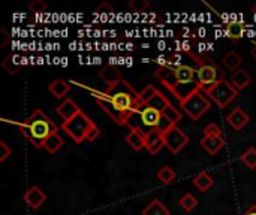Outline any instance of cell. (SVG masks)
Segmentation results:
<instances>
[{
	"label": "cell",
	"mask_w": 256,
	"mask_h": 215,
	"mask_svg": "<svg viewBox=\"0 0 256 215\" xmlns=\"http://www.w3.org/2000/svg\"><path fill=\"white\" fill-rule=\"evenodd\" d=\"M94 97L108 117L120 126H126L129 115L141 103L140 93L124 79L104 93H94Z\"/></svg>",
	"instance_id": "6da1fadb"
},
{
	"label": "cell",
	"mask_w": 256,
	"mask_h": 215,
	"mask_svg": "<svg viewBox=\"0 0 256 215\" xmlns=\"http://www.w3.org/2000/svg\"><path fill=\"white\" fill-rule=\"evenodd\" d=\"M154 76L177 97L180 103L186 97H189L194 91L201 88L196 79V69L186 64H177V66L160 64L156 69Z\"/></svg>",
	"instance_id": "7a4b0ae2"
},
{
	"label": "cell",
	"mask_w": 256,
	"mask_h": 215,
	"mask_svg": "<svg viewBox=\"0 0 256 215\" xmlns=\"http://www.w3.org/2000/svg\"><path fill=\"white\" fill-rule=\"evenodd\" d=\"M18 127L21 135L27 138L36 148H44L45 141L58 130L52 120L48 118L40 109L33 111L24 123L18 124Z\"/></svg>",
	"instance_id": "3957f363"
},
{
	"label": "cell",
	"mask_w": 256,
	"mask_h": 215,
	"mask_svg": "<svg viewBox=\"0 0 256 215\" xmlns=\"http://www.w3.org/2000/svg\"><path fill=\"white\" fill-rule=\"evenodd\" d=\"M162 117H164L162 112H159L147 105L140 103L138 108L129 115L126 126L130 130L141 132L142 135H148L150 132L158 130V127L162 121Z\"/></svg>",
	"instance_id": "277c9868"
},
{
	"label": "cell",
	"mask_w": 256,
	"mask_h": 215,
	"mask_svg": "<svg viewBox=\"0 0 256 215\" xmlns=\"http://www.w3.org/2000/svg\"><path fill=\"white\" fill-rule=\"evenodd\" d=\"M207 96H210V99L219 106V108H226L238 94V90L234 88V85L231 84V81L222 79L210 87H207L206 90H202Z\"/></svg>",
	"instance_id": "5b68a950"
},
{
	"label": "cell",
	"mask_w": 256,
	"mask_h": 215,
	"mask_svg": "<svg viewBox=\"0 0 256 215\" xmlns=\"http://www.w3.org/2000/svg\"><path fill=\"white\" fill-rule=\"evenodd\" d=\"M180 106L184 109V112L194 120H200L208 109H210V100L207 97V94L200 88L196 91H194L189 97H186Z\"/></svg>",
	"instance_id": "8992f818"
},
{
	"label": "cell",
	"mask_w": 256,
	"mask_h": 215,
	"mask_svg": "<svg viewBox=\"0 0 256 215\" xmlns=\"http://www.w3.org/2000/svg\"><path fill=\"white\" fill-rule=\"evenodd\" d=\"M94 126V123L81 111L76 117H74L72 120L69 121H63L62 124V129L76 142V144H81L86 138H87V133L90 132V129Z\"/></svg>",
	"instance_id": "52a82bcc"
},
{
	"label": "cell",
	"mask_w": 256,
	"mask_h": 215,
	"mask_svg": "<svg viewBox=\"0 0 256 215\" xmlns=\"http://www.w3.org/2000/svg\"><path fill=\"white\" fill-rule=\"evenodd\" d=\"M196 79H198L201 88L206 90L207 87H210L225 78H224V72L218 66L210 64V63H201L196 67Z\"/></svg>",
	"instance_id": "ba28073f"
},
{
	"label": "cell",
	"mask_w": 256,
	"mask_h": 215,
	"mask_svg": "<svg viewBox=\"0 0 256 215\" xmlns=\"http://www.w3.org/2000/svg\"><path fill=\"white\" fill-rule=\"evenodd\" d=\"M164 142H165V147L171 153L177 154V153H180L186 147V144L189 142V138H188V135L182 129L174 126L166 133H164Z\"/></svg>",
	"instance_id": "9c48e42d"
},
{
	"label": "cell",
	"mask_w": 256,
	"mask_h": 215,
	"mask_svg": "<svg viewBox=\"0 0 256 215\" xmlns=\"http://www.w3.org/2000/svg\"><path fill=\"white\" fill-rule=\"evenodd\" d=\"M24 202L27 204L28 208L32 210H38L42 207V204L46 201V195L39 189V187H30L26 193H24Z\"/></svg>",
	"instance_id": "30bf717a"
},
{
	"label": "cell",
	"mask_w": 256,
	"mask_h": 215,
	"mask_svg": "<svg viewBox=\"0 0 256 215\" xmlns=\"http://www.w3.org/2000/svg\"><path fill=\"white\" fill-rule=\"evenodd\" d=\"M56 112L60 115V118H62V120L69 121V120H72L74 117H76V115L81 112V109H80V106H78L74 100L66 99L63 103H60V105L57 106Z\"/></svg>",
	"instance_id": "8fae6325"
},
{
	"label": "cell",
	"mask_w": 256,
	"mask_h": 215,
	"mask_svg": "<svg viewBox=\"0 0 256 215\" xmlns=\"http://www.w3.org/2000/svg\"><path fill=\"white\" fill-rule=\"evenodd\" d=\"M164 147H165V142H164V135L160 132L153 130L148 135H146V148L150 154L156 156Z\"/></svg>",
	"instance_id": "7c38bea8"
},
{
	"label": "cell",
	"mask_w": 256,
	"mask_h": 215,
	"mask_svg": "<svg viewBox=\"0 0 256 215\" xmlns=\"http://www.w3.org/2000/svg\"><path fill=\"white\" fill-rule=\"evenodd\" d=\"M228 123L231 124V127L237 132H240L248 123H249V115L242 109V108H234L230 114H228Z\"/></svg>",
	"instance_id": "4fadbf2b"
},
{
	"label": "cell",
	"mask_w": 256,
	"mask_h": 215,
	"mask_svg": "<svg viewBox=\"0 0 256 215\" xmlns=\"http://www.w3.org/2000/svg\"><path fill=\"white\" fill-rule=\"evenodd\" d=\"M99 76L108 85V88L110 87H114L116 84H118L123 79L120 70L117 67H114V66H105V67H102L100 72H99Z\"/></svg>",
	"instance_id": "5bb4252c"
},
{
	"label": "cell",
	"mask_w": 256,
	"mask_h": 215,
	"mask_svg": "<svg viewBox=\"0 0 256 215\" xmlns=\"http://www.w3.org/2000/svg\"><path fill=\"white\" fill-rule=\"evenodd\" d=\"M201 147L210 154V156H216L225 145L224 139L222 138H218V136H202L201 139Z\"/></svg>",
	"instance_id": "9a60e30c"
},
{
	"label": "cell",
	"mask_w": 256,
	"mask_h": 215,
	"mask_svg": "<svg viewBox=\"0 0 256 215\" xmlns=\"http://www.w3.org/2000/svg\"><path fill=\"white\" fill-rule=\"evenodd\" d=\"M250 81H252V78H250V75H249L244 69L236 70V72L232 73V76H231V84H232L234 88L238 90V91L244 90V88L250 84Z\"/></svg>",
	"instance_id": "2e32d148"
},
{
	"label": "cell",
	"mask_w": 256,
	"mask_h": 215,
	"mask_svg": "<svg viewBox=\"0 0 256 215\" xmlns=\"http://www.w3.org/2000/svg\"><path fill=\"white\" fill-rule=\"evenodd\" d=\"M69 84L66 82V81H63V79H56V81H52L51 84H50V87H48V91L56 97V99H62V97H64L66 94H68V91H69Z\"/></svg>",
	"instance_id": "e0dca14e"
},
{
	"label": "cell",
	"mask_w": 256,
	"mask_h": 215,
	"mask_svg": "<svg viewBox=\"0 0 256 215\" xmlns=\"http://www.w3.org/2000/svg\"><path fill=\"white\" fill-rule=\"evenodd\" d=\"M126 142L132 147V150L141 151L142 148H146V135H142L141 132L130 130L129 135L126 136Z\"/></svg>",
	"instance_id": "ac0fdd59"
},
{
	"label": "cell",
	"mask_w": 256,
	"mask_h": 215,
	"mask_svg": "<svg viewBox=\"0 0 256 215\" xmlns=\"http://www.w3.org/2000/svg\"><path fill=\"white\" fill-rule=\"evenodd\" d=\"M2 66L8 70V73L15 75V73L20 72V69H21V66H22V61H21V58H20L16 54H10V55H8V57L3 60Z\"/></svg>",
	"instance_id": "d6986e66"
},
{
	"label": "cell",
	"mask_w": 256,
	"mask_h": 215,
	"mask_svg": "<svg viewBox=\"0 0 256 215\" xmlns=\"http://www.w3.org/2000/svg\"><path fill=\"white\" fill-rule=\"evenodd\" d=\"M244 31H246L244 22L231 21V22L226 24V34H228L230 39H234V40H236V39H240V37H243Z\"/></svg>",
	"instance_id": "ffe728a7"
},
{
	"label": "cell",
	"mask_w": 256,
	"mask_h": 215,
	"mask_svg": "<svg viewBox=\"0 0 256 215\" xmlns=\"http://www.w3.org/2000/svg\"><path fill=\"white\" fill-rule=\"evenodd\" d=\"M64 145V141H63V138L58 135V133H52L46 141H45V144H44V148L50 153V154H54V153H57L62 147Z\"/></svg>",
	"instance_id": "44dd1931"
},
{
	"label": "cell",
	"mask_w": 256,
	"mask_h": 215,
	"mask_svg": "<svg viewBox=\"0 0 256 215\" xmlns=\"http://www.w3.org/2000/svg\"><path fill=\"white\" fill-rule=\"evenodd\" d=\"M222 63H224V66H225L226 69H230V70H238V67H240L242 63H243V58H242V55H238L236 51H230V52L224 57Z\"/></svg>",
	"instance_id": "7402d4cb"
},
{
	"label": "cell",
	"mask_w": 256,
	"mask_h": 215,
	"mask_svg": "<svg viewBox=\"0 0 256 215\" xmlns=\"http://www.w3.org/2000/svg\"><path fill=\"white\" fill-rule=\"evenodd\" d=\"M194 184L195 187H198L201 192H207L208 189H212V186L214 184V180L207 174V172H201L194 178Z\"/></svg>",
	"instance_id": "603a6c76"
},
{
	"label": "cell",
	"mask_w": 256,
	"mask_h": 215,
	"mask_svg": "<svg viewBox=\"0 0 256 215\" xmlns=\"http://www.w3.org/2000/svg\"><path fill=\"white\" fill-rule=\"evenodd\" d=\"M142 215H170V210L160 201H153L142 211Z\"/></svg>",
	"instance_id": "cb8c5ba5"
},
{
	"label": "cell",
	"mask_w": 256,
	"mask_h": 215,
	"mask_svg": "<svg viewBox=\"0 0 256 215\" xmlns=\"http://www.w3.org/2000/svg\"><path fill=\"white\" fill-rule=\"evenodd\" d=\"M168 105H170V100H168L160 91H158V93L154 94V97L147 103V106H150V108H153V109H156V111H159V112H162Z\"/></svg>",
	"instance_id": "d4e9b609"
},
{
	"label": "cell",
	"mask_w": 256,
	"mask_h": 215,
	"mask_svg": "<svg viewBox=\"0 0 256 215\" xmlns=\"http://www.w3.org/2000/svg\"><path fill=\"white\" fill-rule=\"evenodd\" d=\"M240 160L249 168V169H256V148L255 147H250V148H248L243 154H242V157H240Z\"/></svg>",
	"instance_id": "484cf974"
},
{
	"label": "cell",
	"mask_w": 256,
	"mask_h": 215,
	"mask_svg": "<svg viewBox=\"0 0 256 215\" xmlns=\"http://www.w3.org/2000/svg\"><path fill=\"white\" fill-rule=\"evenodd\" d=\"M158 180H160L162 184H171L176 180V172L170 168V166H164L159 169L158 172Z\"/></svg>",
	"instance_id": "4316f807"
},
{
	"label": "cell",
	"mask_w": 256,
	"mask_h": 215,
	"mask_svg": "<svg viewBox=\"0 0 256 215\" xmlns=\"http://www.w3.org/2000/svg\"><path fill=\"white\" fill-rule=\"evenodd\" d=\"M162 115H164L165 118H168L170 121H172L174 124H177V123L182 120V112H180L176 106H172L171 103L162 111Z\"/></svg>",
	"instance_id": "83f0119b"
},
{
	"label": "cell",
	"mask_w": 256,
	"mask_h": 215,
	"mask_svg": "<svg viewBox=\"0 0 256 215\" xmlns=\"http://www.w3.org/2000/svg\"><path fill=\"white\" fill-rule=\"evenodd\" d=\"M180 207L184 210V211H194L196 207H198V201L195 196H192L190 193H186L182 199H180Z\"/></svg>",
	"instance_id": "f1b7e54d"
},
{
	"label": "cell",
	"mask_w": 256,
	"mask_h": 215,
	"mask_svg": "<svg viewBox=\"0 0 256 215\" xmlns=\"http://www.w3.org/2000/svg\"><path fill=\"white\" fill-rule=\"evenodd\" d=\"M158 93V90H156V87H153V85H147L142 91H140V102L142 103V105H147L153 97H154V94Z\"/></svg>",
	"instance_id": "f546056e"
},
{
	"label": "cell",
	"mask_w": 256,
	"mask_h": 215,
	"mask_svg": "<svg viewBox=\"0 0 256 215\" xmlns=\"http://www.w3.org/2000/svg\"><path fill=\"white\" fill-rule=\"evenodd\" d=\"M28 9L30 12H34V13H42L48 9V4L44 1V0H33L30 4H28Z\"/></svg>",
	"instance_id": "4dcf8cb0"
},
{
	"label": "cell",
	"mask_w": 256,
	"mask_h": 215,
	"mask_svg": "<svg viewBox=\"0 0 256 215\" xmlns=\"http://www.w3.org/2000/svg\"><path fill=\"white\" fill-rule=\"evenodd\" d=\"M204 136H218V138H222V129L214 124V123H210L206 129H204Z\"/></svg>",
	"instance_id": "1f68e13d"
},
{
	"label": "cell",
	"mask_w": 256,
	"mask_h": 215,
	"mask_svg": "<svg viewBox=\"0 0 256 215\" xmlns=\"http://www.w3.org/2000/svg\"><path fill=\"white\" fill-rule=\"evenodd\" d=\"M148 0H132L129 1V7L135 12H142L146 7H148Z\"/></svg>",
	"instance_id": "d6a6232c"
},
{
	"label": "cell",
	"mask_w": 256,
	"mask_h": 215,
	"mask_svg": "<svg viewBox=\"0 0 256 215\" xmlns=\"http://www.w3.org/2000/svg\"><path fill=\"white\" fill-rule=\"evenodd\" d=\"M12 150L6 145V142L0 141V162H4L9 156H10Z\"/></svg>",
	"instance_id": "836d02e7"
},
{
	"label": "cell",
	"mask_w": 256,
	"mask_h": 215,
	"mask_svg": "<svg viewBox=\"0 0 256 215\" xmlns=\"http://www.w3.org/2000/svg\"><path fill=\"white\" fill-rule=\"evenodd\" d=\"M99 135H100V130H99V127L94 124V126L90 129V132L87 133V138H86V141H94L96 138H99Z\"/></svg>",
	"instance_id": "e575fe53"
},
{
	"label": "cell",
	"mask_w": 256,
	"mask_h": 215,
	"mask_svg": "<svg viewBox=\"0 0 256 215\" xmlns=\"http://www.w3.org/2000/svg\"><path fill=\"white\" fill-rule=\"evenodd\" d=\"M9 34H8V31L6 30H3V28H0V46H4L8 42H9Z\"/></svg>",
	"instance_id": "d590c367"
},
{
	"label": "cell",
	"mask_w": 256,
	"mask_h": 215,
	"mask_svg": "<svg viewBox=\"0 0 256 215\" xmlns=\"http://www.w3.org/2000/svg\"><path fill=\"white\" fill-rule=\"evenodd\" d=\"M243 215H256V205L249 207V208H248V211H246Z\"/></svg>",
	"instance_id": "8d00e7d4"
},
{
	"label": "cell",
	"mask_w": 256,
	"mask_h": 215,
	"mask_svg": "<svg viewBox=\"0 0 256 215\" xmlns=\"http://www.w3.org/2000/svg\"><path fill=\"white\" fill-rule=\"evenodd\" d=\"M252 55L256 58V42H254V48H252Z\"/></svg>",
	"instance_id": "74e56055"
}]
</instances>
